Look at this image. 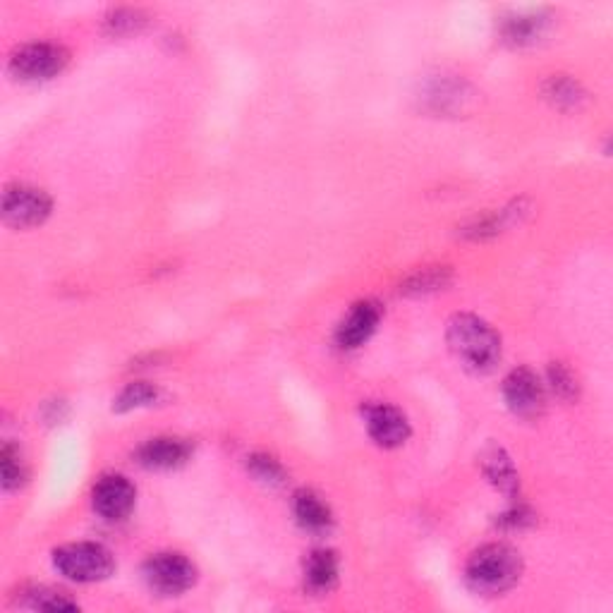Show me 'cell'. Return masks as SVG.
<instances>
[{"label":"cell","mask_w":613,"mask_h":613,"mask_svg":"<svg viewBox=\"0 0 613 613\" xmlns=\"http://www.w3.org/2000/svg\"><path fill=\"white\" fill-rule=\"evenodd\" d=\"M448 348L455 360L475 374H489L501 360V338L475 314H455L448 321Z\"/></svg>","instance_id":"6da1fadb"},{"label":"cell","mask_w":613,"mask_h":613,"mask_svg":"<svg viewBox=\"0 0 613 613\" xmlns=\"http://www.w3.org/2000/svg\"><path fill=\"white\" fill-rule=\"evenodd\" d=\"M520 573H523V558L518 551L506 544H489L470 556L465 580L472 592L494 597L511 590L520 580Z\"/></svg>","instance_id":"7a4b0ae2"},{"label":"cell","mask_w":613,"mask_h":613,"mask_svg":"<svg viewBox=\"0 0 613 613\" xmlns=\"http://www.w3.org/2000/svg\"><path fill=\"white\" fill-rule=\"evenodd\" d=\"M53 566L72 582H101L115 570L113 554L101 544L80 542L53 551Z\"/></svg>","instance_id":"3957f363"},{"label":"cell","mask_w":613,"mask_h":613,"mask_svg":"<svg viewBox=\"0 0 613 613\" xmlns=\"http://www.w3.org/2000/svg\"><path fill=\"white\" fill-rule=\"evenodd\" d=\"M144 580L151 590L163 597H178L197 582V568L187 556L166 551V554L151 556L144 563Z\"/></svg>","instance_id":"277c9868"},{"label":"cell","mask_w":613,"mask_h":613,"mask_svg":"<svg viewBox=\"0 0 613 613\" xmlns=\"http://www.w3.org/2000/svg\"><path fill=\"white\" fill-rule=\"evenodd\" d=\"M68 60L70 53L65 51L63 46L41 41V44L22 46L20 51L10 58V70L17 80L44 82L60 75V72L65 70V65H68Z\"/></svg>","instance_id":"5b68a950"},{"label":"cell","mask_w":613,"mask_h":613,"mask_svg":"<svg viewBox=\"0 0 613 613\" xmlns=\"http://www.w3.org/2000/svg\"><path fill=\"white\" fill-rule=\"evenodd\" d=\"M51 197L39 187L12 185L3 194V218L17 230L36 228L51 214Z\"/></svg>","instance_id":"8992f818"},{"label":"cell","mask_w":613,"mask_h":613,"mask_svg":"<svg viewBox=\"0 0 613 613\" xmlns=\"http://www.w3.org/2000/svg\"><path fill=\"white\" fill-rule=\"evenodd\" d=\"M503 398L508 408L523 420H534L544 410V386L532 369H513L503 381Z\"/></svg>","instance_id":"52a82bcc"},{"label":"cell","mask_w":613,"mask_h":613,"mask_svg":"<svg viewBox=\"0 0 613 613\" xmlns=\"http://www.w3.org/2000/svg\"><path fill=\"white\" fill-rule=\"evenodd\" d=\"M137 501V489L130 479L123 475H106L96 482L94 494H91V503H94V511L101 518L111 520H125L132 513Z\"/></svg>","instance_id":"ba28073f"},{"label":"cell","mask_w":613,"mask_h":613,"mask_svg":"<svg viewBox=\"0 0 613 613\" xmlns=\"http://www.w3.org/2000/svg\"><path fill=\"white\" fill-rule=\"evenodd\" d=\"M364 424L372 439L384 448H398L408 441L410 424L398 408L386 403H372L364 408Z\"/></svg>","instance_id":"9c48e42d"},{"label":"cell","mask_w":613,"mask_h":613,"mask_svg":"<svg viewBox=\"0 0 613 613\" xmlns=\"http://www.w3.org/2000/svg\"><path fill=\"white\" fill-rule=\"evenodd\" d=\"M190 458V443L173 436H159L144 443L137 451L139 465L147 470H175V467L185 465Z\"/></svg>","instance_id":"30bf717a"},{"label":"cell","mask_w":613,"mask_h":613,"mask_svg":"<svg viewBox=\"0 0 613 613\" xmlns=\"http://www.w3.org/2000/svg\"><path fill=\"white\" fill-rule=\"evenodd\" d=\"M381 319V309L376 302H357L350 309L348 317L341 321L338 326V343L343 348H360L362 343H367L372 338Z\"/></svg>","instance_id":"8fae6325"},{"label":"cell","mask_w":613,"mask_h":613,"mask_svg":"<svg viewBox=\"0 0 613 613\" xmlns=\"http://www.w3.org/2000/svg\"><path fill=\"white\" fill-rule=\"evenodd\" d=\"M551 17L544 12H525V15H513L501 22V36L511 46H530L537 44L549 29Z\"/></svg>","instance_id":"7c38bea8"},{"label":"cell","mask_w":613,"mask_h":613,"mask_svg":"<svg viewBox=\"0 0 613 613\" xmlns=\"http://www.w3.org/2000/svg\"><path fill=\"white\" fill-rule=\"evenodd\" d=\"M305 580H307V587L312 592H317V594L329 592L338 580V558H336V554H333V551H326V549L314 551V554L307 558Z\"/></svg>","instance_id":"4fadbf2b"},{"label":"cell","mask_w":613,"mask_h":613,"mask_svg":"<svg viewBox=\"0 0 613 613\" xmlns=\"http://www.w3.org/2000/svg\"><path fill=\"white\" fill-rule=\"evenodd\" d=\"M482 467L489 482L494 484L496 489H501L503 494H513V491L518 489V472H515L511 458H508L501 448H487V451L482 453Z\"/></svg>","instance_id":"5bb4252c"},{"label":"cell","mask_w":613,"mask_h":613,"mask_svg":"<svg viewBox=\"0 0 613 613\" xmlns=\"http://www.w3.org/2000/svg\"><path fill=\"white\" fill-rule=\"evenodd\" d=\"M295 515L305 530L324 532L331 527V508L321 501L314 491H297L295 494Z\"/></svg>","instance_id":"9a60e30c"},{"label":"cell","mask_w":613,"mask_h":613,"mask_svg":"<svg viewBox=\"0 0 613 613\" xmlns=\"http://www.w3.org/2000/svg\"><path fill=\"white\" fill-rule=\"evenodd\" d=\"M544 96L546 101L554 103L556 108H563V111H578L582 103L587 101L585 89L580 87V82L570 80L566 75H554L544 82Z\"/></svg>","instance_id":"2e32d148"},{"label":"cell","mask_w":613,"mask_h":613,"mask_svg":"<svg viewBox=\"0 0 613 613\" xmlns=\"http://www.w3.org/2000/svg\"><path fill=\"white\" fill-rule=\"evenodd\" d=\"M463 87L465 84L458 80H434L424 99L432 103L434 111H441V113L458 111V108H463L467 101Z\"/></svg>","instance_id":"e0dca14e"},{"label":"cell","mask_w":613,"mask_h":613,"mask_svg":"<svg viewBox=\"0 0 613 613\" xmlns=\"http://www.w3.org/2000/svg\"><path fill=\"white\" fill-rule=\"evenodd\" d=\"M451 281V271L446 266H432V269H424L415 276H410L408 281L400 285L405 295H424V293H434Z\"/></svg>","instance_id":"ac0fdd59"},{"label":"cell","mask_w":613,"mask_h":613,"mask_svg":"<svg viewBox=\"0 0 613 613\" xmlns=\"http://www.w3.org/2000/svg\"><path fill=\"white\" fill-rule=\"evenodd\" d=\"M156 400H159V388L144 384V381H137V384H130L118 398H115L113 410L130 412L139 408H149V405L156 403Z\"/></svg>","instance_id":"d6986e66"},{"label":"cell","mask_w":613,"mask_h":613,"mask_svg":"<svg viewBox=\"0 0 613 613\" xmlns=\"http://www.w3.org/2000/svg\"><path fill=\"white\" fill-rule=\"evenodd\" d=\"M144 24H147V15H144L142 10L120 8V10H113L111 15L106 17V32L113 36L137 34Z\"/></svg>","instance_id":"ffe728a7"},{"label":"cell","mask_w":613,"mask_h":613,"mask_svg":"<svg viewBox=\"0 0 613 613\" xmlns=\"http://www.w3.org/2000/svg\"><path fill=\"white\" fill-rule=\"evenodd\" d=\"M27 606L39 611H75L77 602H72L68 594L46 590V587H36V590L27 592Z\"/></svg>","instance_id":"44dd1931"},{"label":"cell","mask_w":613,"mask_h":613,"mask_svg":"<svg viewBox=\"0 0 613 613\" xmlns=\"http://www.w3.org/2000/svg\"><path fill=\"white\" fill-rule=\"evenodd\" d=\"M0 467H3V489H20L24 479H27V470H24L20 453H17L10 443H5L3 451H0Z\"/></svg>","instance_id":"7402d4cb"},{"label":"cell","mask_w":613,"mask_h":613,"mask_svg":"<svg viewBox=\"0 0 613 613\" xmlns=\"http://www.w3.org/2000/svg\"><path fill=\"white\" fill-rule=\"evenodd\" d=\"M549 384H551V388H554L556 396H561L566 400H573L575 396H578V381H575V374L570 372L566 364H561V362L551 364V367H549Z\"/></svg>","instance_id":"603a6c76"},{"label":"cell","mask_w":613,"mask_h":613,"mask_svg":"<svg viewBox=\"0 0 613 613\" xmlns=\"http://www.w3.org/2000/svg\"><path fill=\"white\" fill-rule=\"evenodd\" d=\"M250 470L257 475L262 482H271V484H281L283 482V467L278 463L276 458H271V455L257 453L250 458Z\"/></svg>","instance_id":"cb8c5ba5"}]
</instances>
